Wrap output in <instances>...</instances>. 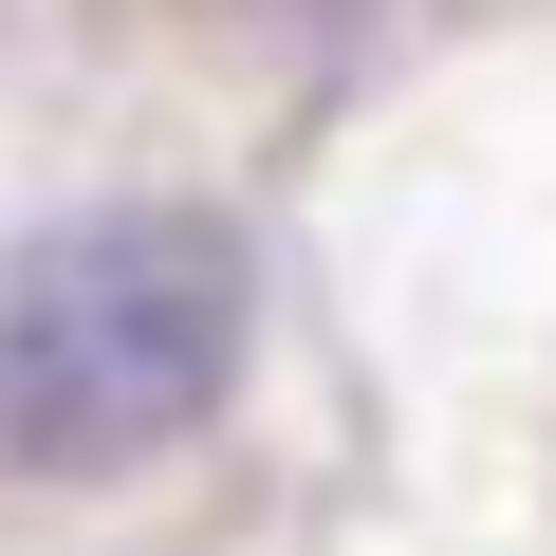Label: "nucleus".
<instances>
[{"mask_svg": "<svg viewBox=\"0 0 556 556\" xmlns=\"http://www.w3.org/2000/svg\"><path fill=\"white\" fill-rule=\"evenodd\" d=\"M241 371V241L204 204H112L0 260V464L112 482L186 445Z\"/></svg>", "mask_w": 556, "mask_h": 556, "instance_id": "obj_1", "label": "nucleus"}]
</instances>
